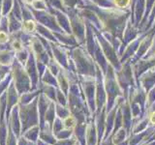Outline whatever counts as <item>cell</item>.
<instances>
[{"label": "cell", "instance_id": "6da1fadb", "mask_svg": "<svg viewBox=\"0 0 155 145\" xmlns=\"http://www.w3.org/2000/svg\"><path fill=\"white\" fill-rule=\"evenodd\" d=\"M18 114L21 123V134L33 126L40 125L37 101H32L27 105H18Z\"/></svg>", "mask_w": 155, "mask_h": 145}, {"label": "cell", "instance_id": "7a4b0ae2", "mask_svg": "<svg viewBox=\"0 0 155 145\" xmlns=\"http://www.w3.org/2000/svg\"><path fill=\"white\" fill-rule=\"evenodd\" d=\"M6 120L8 122V126L10 130L14 133L16 137H19L21 135V118L18 114V105L14 106L12 110L10 111L9 115L6 117Z\"/></svg>", "mask_w": 155, "mask_h": 145}, {"label": "cell", "instance_id": "3957f363", "mask_svg": "<svg viewBox=\"0 0 155 145\" xmlns=\"http://www.w3.org/2000/svg\"><path fill=\"white\" fill-rule=\"evenodd\" d=\"M39 139L51 145H53L57 140L52 132L51 127L48 124H44L43 127H41L40 133H39Z\"/></svg>", "mask_w": 155, "mask_h": 145}, {"label": "cell", "instance_id": "277c9868", "mask_svg": "<svg viewBox=\"0 0 155 145\" xmlns=\"http://www.w3.org/2000/svg\"><path fill=\"white\" fill-rule=\"evenodd\" d=\"M40 130H41L40 125L33 126V127L26 130L25 132H23L21 134V135H23L29 142H37V140L39 139V133H40Z\"/></svg>", "mask_w": 155, "mask_h": 145}, {"label": "cell", "instance_id": "5b68a950", "mask_svg": "<svg viewBox=\"0 0 155 145\" xmlns=\"http://www.w3.org/2000/svg\"><path fill=\"white\" fill-rule=\"evenodd\" d=\"M56 118V112H55V105L52 103H51V105H48V108L45 113V116H44V124H48L51 127V125L53 123V121ZM43 127V126H42Z\"/></svg>", "mask_w": 155, "mask_h": 145}, {"label": "cell", "instance_id": "8992f818", "mask_svg": "<svg viewBox=\"0 0 155 145\" xmlns=\"http://www.w3.org/2000/svg\"><path fill=\"white\" fill-rule=\"evenodd\" d=\"M62 129H64V125H63V120L60 119V118H58V117H56L54 119V121H53L52 125H51V130H52L53 134H54V135H55V134H57Z\"/></svg>", "mask_w": 155, "mask_h": 145}, {"label": "cell", "instance_id": "52a82bcc", "mask_svg": "<svg viewBox=\"0 0 155 145\" xmlns=\"http://www.w3.org/2000/svg\"><path fill=\"white\" fill-rule=\"evenodd\" d=\"M63 125H64V128H66V129L74 130L75 127L77 126L75 117H73L71 115L67 116L65 119H63Z\"/></svg>", "mask_w": 155, "mask_h": 145}, {"label": "cell", "instance_id": "ba28073f", "mask_svg": "<svg viewBox=\"0 0 155 145\" xmlns=\"http://www.w3.org/2000/svg\"><path fill=\"white\" fill-rule=\"evenodd\" d=\"M73 132V130H70V129H62L61 130H59L57 134H55V137L56 139H66L68 138L71 135Z\"/></svg>", "mask_w": 155, "mask_h": 145}, {"label": "cell", "instance_id": "9c48e42d", "mask_svg": "<svg viewBox=\"0 0 155 145\" xmlns=\"http://www.w3.org/2000/svg\"><path fill=\"white\" fill-rule=\"evenodd\" d=\"M5 145H18V137L14 134V133L10 130V128L8 130V135Z\"/></svg>", "mask_w": 155, "mask_h": 145}, {"label": "cell", "instance_id": "30bf717a", "mask_svg": "<svg viewBox=\"0 0 155 145\" xmlns=\"http://www.w3.org/2000/svg\"><path fill=\"white\" fill-rule=\"evenodd\" d=\"M28 142L29 141L23 137V135H21L19 137H18V145H27Z\"/></svg>", "mask_w": 155, "mask_h": 145}, {"label": "cell", "instance_id": "8fae6325", "mask_svg": "<svg viewBox=\"0 0 155 145\" xmlns=\"http://www.w3.org/2000/svg\"><path fill=\"white\" fill-rule=\"evenodd\" d=\"M36 143H37V145H51V144H48V143H46V142L42 141V140H40V139H38Z\"/></svg>", "mask_w": 155, "mask_h": 145}, {"label": "cell", "instance_id": "7c38bea8", "mask_svg": "<svg viewBox=\"0 0 155 145\" xmlns=\"http://www.w3.org/2000/svg\"><path fill=\"white\" fill-rule=\"evenodd\" d=\"M151 120H152V122H153V123H155V113L152 115V118H151Z\"/></svg>", "mask_w": 155, "mask_h": 145}, {"label": "cell", "instance_id": "4fadbf2b", "mask_svg": "<svg viewBox=\"0 0 155 145\" xmlns=\"http://www.w3.org/2000/svg\"><path fill=\"white\" fill-rule=\"evenodd\" d=\"M27 145H37V143L36 142H28Z\"/></svg>", "mask_w": 155, "mask_h": 145}]
</instances>
